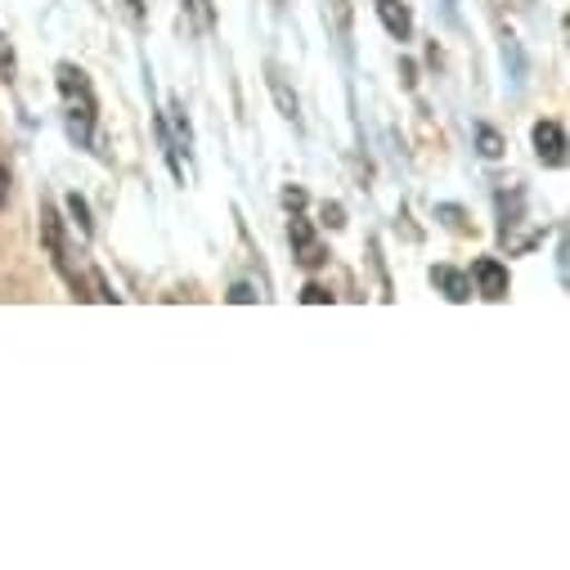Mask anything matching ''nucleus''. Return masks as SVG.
<instances>
[{"label":"nucleus","mask_w":570,"mask_h":570,"mask_svg":"<svg viewBox=\"0 0 570 570\" xmlns=\"http://www.w3.org/2000/svg\"><path fill=\"white\" fill-rule=\"evenodd\" d=\"M59 90H63V104H68V130L86 145L90 126H95V90H90L86 72L72 68V63H63L59 68Z\"/></svg>","instance_id":"1"},{"label":"nucleus","mask_w":570,"mask_h":570,"mask_svg":"<svg viewBox=\"0 0 570 570\" xmlns=\"http://www.w3.org/2000/svg\"><path fill=\"white\" fill-rule=\"evenodd\" d=\"M41 243H46V252H50V261H55V269L68 278V288L77 293V297H86V283H81V274L72 269V261H68V238H63V220H59V212L50 207V203H41Z\"/></svg>","instance_id":"2"},{"label":"nucleus","mask_w":570,"mask_h":570,"mask_svg":"<svg viewBox=\"0 0 570 570\" xmlns=\"http://www.w3.org/2000/svg\"><path fill=\"white\" fill-rule=\"evenodd\" d=\"M288 238H293V252H297V261H302L306 269H315V265H324V261H328V252H324V243L315 238V229H311V220H306V216H293Z\"/></svg>","instance_id":"3"},{"label":"nucleus","mask_w":570,"mask_h":570,"mask_svg":"<svg viewBox=\"0 0 570 570\" xmlns=\"http://www.w3.org/2000/svg\"><path fill=\"white\" fill-rule=\"evenodd\" d=\"M530 139H534V154H539L543 167H561L566 163V130L557 121H539L530 130Z\"/></svg>","instance_id":"4"},{"label":"nucleus","mask_w":570,"mask_h":570,"mask_svg":"<svg viewBox=\"0 0 570 570\" xmlns=\"http://www.w3.org/2000/svg\"><path fill=\"white\" fill-rule=\"evenodd\" d=\"M472 278H476V293L485 302H503L508 297V265H499L494 256H481L472 265Z\"/></svg>","instance_id":"5"},{"label":"nucleus","mask_w":570,"mask_h":570,"mask_svg":"<svg viewBox=\"0 0 570 570\" xmlns=\"http://www.w3.org/2000/svg\"><path fill=\"white\" fill-rule=\"evenodd\" d=\"M377 19H382V28H386L395 41H409V37H413V14H409L404 0H377Z\"/></svg>","instance_id":"6"},{"label":"nucleus","mask_w":570,"mask_h":570,"mask_svg":"<svg viewBox=\"0 0 570 570\" xmlns=\"http://www.w3.org/2000/svg\"><path fill=\"white\" fill-rule=\"evenodd\" d=\"M265 77H269V95H274L278 112L288 117V121H297V117H302V112H297V95L288 90V77H283V68H278V63H265Z\"/></svg>","instance_id":"7"},{"label":"nucleus","mask_w":570,"mask_h":570,"mask_svg":"<svg viewBox=\"0 0 570 570\" xmlns=\"http://www.w3.org/2000/svg\"><path fill=\"white\" fill-rule=\"evenodd\" d=\"M432 283L450 297V302H468L472 297V278L468 274H459V269H450V265H436L432 269Z\"/></svg>","instance_id":"8"},{"label":"nucleus","mask_w":570,"mask_h":570,"mask_svg":"<svg viewBox=\"0 0 570 570\" xmlns=\"http://www.w3.org/2000/svg\"><path fill=\"white\" fill-rule=\"evenodd\" d=\"M476 145H481L485 158H499V154H503V139H499V130H490V126H476Z\"/></svg>","instance_id":"9"},{"label":"nucleus","mask_w":570,"mask_h":570,"mask_svg":"<svg viewBox=\"0 0 570 570\" xmlns=\"http://www.w3.org/2000/svg\"><path fill=\"white\" fill-rule=\"evenodd\" d=\"M185 6H189L194 23H198L203 32H212V23H216V14H212V0H185Z\"/></svg>","instance_id":"10"},{"label":"nucleus","mask_w":570,"mask_h":570,"mask_svg":"<svg viewBox=\"0 0 570 570\" xmlns=\"http://www.w3.org/2000/svg\"><path fill=\"white\" fill-rule=\"evenodd\" d=\"M302 302H306V306H328L333 293L324 288V283H306V288H302Z\"/></svg>","instance_id":"11"},{"label":"nucleus","mask_w":570,"mask_h":570,"mask_svg":"<svg viewBox=\"0 0 570 570\" xmlns=\"http://www.w3.org/2000/svg\"><path fill=\"white\" fill-rule=\"evenodd\" d=\"M68 212H72V216H77V225H81V234H90V216H86V203H81V198H77V194H72V198H68Z\"/></svg>","instance_id":"12"},{"label":"nucleus","mask_w":570,"mask_h":570,"mask_svg":"<svg viewBox=\"0 0 570 570\" xmlns=\"http://www.w3.org/2000/svg\"><path fill=\"white\" fill-rule=\"evenodd\" d=\"M333 14H337V32L346 37L351 32V6H346V0H333Z\"/></svg>","instance_id":"13"},{"label":"nucleus","mask_w":570,"mask_h":570,"mask_svg":"<svg viewBox=\"0 0 570 570\" xmlns=\"http://www.w3.org/2000/svg\"><path fill=\"white\" fill-rule=\"evenodd\" d=\"M229 302H256V293H252V283H234V293H229Z\"/></svg>","instance_id":"14"},{"label":"nucleus","mask_w":570,"mask_h":570,"mask_svg":"<svg viewBox=\"0 0 570 570\" xmlns=\"http://www.w3.org/2000/svg\"><path fill=\"white\" fill-rule=\"evenodd\" d=\"M324 220H328L333 229H337V225H346V220H342V207H324Z\"/></svg>","instance_id":"15"},{"label":"nucleus","mask_w":570,"mask_h":570,"mask_svg":"<svg viewBox=\"0 0 570 570\" xmlns=\"http://www.w3.org/2000/svg\"><path fill=\"white\" fill-rule=\"evenodd\" d=\"M283 203H288V207H302V203H306V194H302V189H288V194H283Z\"/></svg>","instance_id":"16"},{"label":"nucleus","mask_w":570,"mask_h":570,"mask_svg":"<svg viewBox=\"0 0 570 570\" xmlns=\"http://www.w3.org/2000/svg\"><path fill=\"white\" fill-rule=\"evenodd\" d=\"M6 198H10V176H6V167H0V207H6Z\"/></svg>","instance_id":"17"}]
</instances>
